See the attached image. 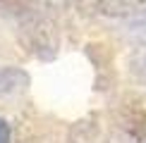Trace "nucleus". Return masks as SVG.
<instances>
[{"mask_svg":"<svg viewBox=\"0 0 146 143\" xmlns=\"http://www.w3.org/2000/svg\"><path fill=\"white\" fill-rule=\"evenodd\" d=\"M0 143H10V127L5 124V119H0Z\"/></svg>","mask_w":146,"mask_h":143,"instance_id":"f257e3e1","label":"nucleus"}]
</instances>
